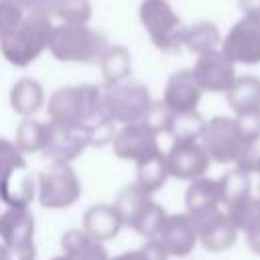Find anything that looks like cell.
<instances>
[{
	"instance_id": "6da1fadb",
	"label": "cell",
	"mask_w": 260,
	"mask_h": 260,
	"mask_svg": "<svg viewBox=\"0 0 260 260\" xmlns=\"http://www.w3.org/2000/svg\"><path fill=\"white\" fill-rule=\"evenodd\" d=\"M49 122L61 126L87 128L102 118V89L91 83L65 85L49 98Z\"/></svg>"
},
{
	"instance_id": "7a4b0ae2",
	"label": "cell",
	"mask_w": 260,
	"mask_h": 260,
	"mask_svg": "<svg viewBox=\"0 0 260 260\" xmlns=\"http://www.w3.org/2000/svg\"><path fill=\"white\" fill-rule=\"evenodd\" d=\"M53 22L49 14L26 12L22 22L0 39L2 57L14 67H28L49 47Z\"/></svg>"
},
{
	"instance_id": "3957f363",
	"label": "cell",
	"mask_w": 260,
	"mask_h": 260,
	"mask_svg": "<svg viewBox=\"0 0 260 260\" xmlns=\"http://www.w3.org/2000/svg\"><path fill=\"white\" fill-rule=\"evenodd\" d=\"M104 32L89 28L87 24H53L49 39V53L63 63H91L100 61L108 49Z\"/></svg>"
},
{
	"instance_id": "277c9868",
	"label": "cell",
	"mask_w": 260,
	"mask_h": 260,
	"mask_svg": "<svg viewBox=\"0 0 260 260\" xmlns=\"http://www.w3.org/2000/svg\"><path fill=\"white\" fill-rule=\"evenodd\" d=\"M152 104L150 91L138 81H122L102 89V114L114 124H138Z\"/></svg>"
},
{
	"instance_id": "5b68a950",
	"label": "cell",
	"mask_w": 260,
	"mask_h": 260,
	"mask_svg": "<svg viewBox=\"0 0 260 260\" xmlns=\"http://www.w3.org/2000/svg\"><path fill=\"white\" fill-rule=\"evenodd\" d=\"M140 22L150 41L162 51H175L183 45V22L169 0H142L138 8Z\"/></svg>"
},
{
	"instance_id": "8992f818",
	"label": "cell",
	"mask_w": 260,
	"mask_h": 260,
	"mask_svg": "<svg viewBox=\"0 0 260 260\" xmlns=\"http://www.w3.org/2000/svg\"><path fill=\"white\" fill-rule=\"evenodd\" d=\"M81 197V181L71 165H53L37 177V199L45 209H67Z\"/></svg>"
},
{
	"instance_id": "52a82bcc",
	"label": "cell",
	"mask_w": 260,
	"mask_h": 260,
	"mask_svg": "<svg viewBox=\"0 0 260 260\" xmlns=\"http://www.w3.org/2000/svg\"><path fill=\"white\" fill-rule=\"evenodd\" d=\"M199 142L203 144L209 160L217 165H230V162L236 165L240 150L244 146L238 126L230 116H215L207 120Z\"/></svg>"
},
{
	"instance_id": "ba28073f",
	"label": "cell",
	"mask_w": 260,
	"mask_h": 260,
	"mask_svg": "<svg viewBox=\"0 0 260 260\" xmlns=\"http://www.w3.org/2000/svg\"><path fill=\"white\" fill-rule=\"evenodd\" d=\"M219 51L236 65H258L260 63V18L242 16L232 24L225 37H221Z\"/></svg>"
},
{
	"instance_id": "9c48e42d",
	"label": "cell",
	"mask_w": 260,
	"mask_h": 260,
	"mask_svg": "<svg viewBox=\"0 0 260 260\" xmlns=\"http://www.w3.org/2000/svg\"><path fill=\"white\" fill-rule=\"evenodd\" d=\"M167 158V169L169 177L179 179V181H195L205 177L209 171V156L199 140H189V142H173L169 152H165Z\"/></svg>"
},
{
	"instance_id": "30bf717a",
	"label": "cell",
	"mask_w": 260,
	"mask_h": 260,
	"mask_svg": "<svg viewBox=\"0 0 260 260\" xmlns=\"http://www.w3.org/2000/svg\"><path fill=\"white\" fill-rule=\"evenodd\" d=\"M89 146L85 128L79 126H61L49 122V136L43 148V156L53 165H71L81 152Z\"/></svg>"
},
{
	"instance_id": "8fae6325",
	"label": "cell",
	"mask_w": 260,
	"mask_h": 260,
	"mask_svg": "<svg viewBox=\"0 0 260 260\" xmlns=\"http://www.w3.org/2000/svg\"><path fill=\"white\" fill-rule=\"evenodd\" d=\"M191 221L197 230L199 244L211 254L225 252L238 242V230L228 217L225 209H215V211L191 217Z\"/></svg>"
},
{
	"instance_id": "7c38bea8",
	"label": "cell",
	"mask_w": 260,
	"mask_h": 260,
	"mask_svg": "<svg viewBox=\"0 0 260 260\" xmlns=\"http://www.w3.org/2000/svg\"><path fill=\"white\" fill-rule=\"evenodd\" d=\"M191 71L201 91H211V93H225L238 77L236 65L221 51H213L197 57Z\"/></svg>"
},
{
	"instance_id": "4fadbf2b",
	"label": "cell",
	"mask_w": 260,
	"mask_h": 260,
	"mask_svg": "<svg viewBox=\"0 0 260 260\" xmlns=\"http://www.w3.org/2000/svg\"><path fill=\"white\" fill-rule=\"evenodd\" d=\"M112 150L122 160L140 162V160L160 152L158 136L152 134L150 130H146L142 124L120 126L116 130L114 140H112Z\"/></svg>"
},
{
	"instance_id": "5bb4252c",
	"label": "cell",
	"mask_w": 260,
	"mask_h": 260,
	"mask_svg": "<svg viewBox=\"0 0 260 260\" xmlns=\"http://www.w3.org/2000/svg\"><path fill=\"white\" fill-rule=\"evenodd\" d=\"M156 240L160 242V246L165 248V252L169 254V258H183L189 256L195 246L199 244L197 238V230L191 221V217L187 213H167Z\"/></svg>"
},
{
	"instance_id": "9a60e30c",
	"label": "cell",
	"mask_w": 260,
	"mask_h": 260,
	"mask_svg": "<svg viewBox=\"0 0 260 260\" xmlns=\"http://www.w3.org/2000/svg\"><path fill=\"white\" fill-rule=\"evenodd\" d=\"M37 199V177L26 162L10 167L0 173V203L10 209H28Z\"/></svg>"
},
{
	"instance_id": "2e32d148",
	"label": "cell",
	"mask_w": 260,
	"mask_h": 260,
	"mask_svg": "<svg viewBox=\"0 0 260 260\" xmlns=\"http://www.w3.org/2000/svg\"><path fill=\"white\" fill-rule=\"evenodd\" d=\"M201 87L197 85L193 71L191 69H177L165 85L162 91V104L173 112V114H185V112H195L199 102H201Z\"/></svg>"
},
{
	"instance_id": "e0dca14e",
	"label": "cell",
	"mask_w": 260,
	"mask_h": 260,
	"mask_svg": "<svg viewBox=\"0 0 260 260\" xmlns=\"http://www.w3.org/2000/svg\"><path fill=\"white\" fill-rule=\"evenodd\" d=\"M35 215L30 209L0 211V242L4 248H26L35 246Z\"/></svg>"
},
{
	"instance_id": "ac0fdd59",
	"label": "cell",
	"mask_w": 260,
	"mask_h": 260,
	"mask_svg": "<svg viewBox=\"0 0 260 260\" xmlns=\"http://www.w3.org/2000/svg\"><path fill=\"white\" fill-rule=\"evenodd\" d=\"M228 217L236 225L238 234H244L248 248L260 256V197H246L234 207L225 209Z\"/></svg>"
},
{
	"instance_id": "d6986e66",
	"label": "cell",
	"mask_w": 260,
	"mask_h": 260,
	"mask_svg": "<svg viewBox=\"0 0 260 260\" xmlns=\"http://www.w3.org/2000/svg\"><path fill=\"white\" fill-rule=\"evenodd\" d=\"M122 228H124V223H122L120 215L116 213L114 205H110V203H95V205L87 207L83 213V219H81V230L102 244L114 240Z\"/></svg>"
},
{
	"instance_id": "ffe728a7",
	"label": "cell",
	"mask_w": 260,
	"mask_h": 260,
	"mask_svg": "<svg viewBox=\"0 0 260 260\" xmlns=\"http://www.w3.org/2000/svg\"><path fill=\"white\" fill-rule=\"evenodd\" d=\"M185 209L189 217H197V215H203L215 209H223L217 179L201 177V179L191 181L185 191Z\"/></svg>"
},
{
	"instance_id": "44dd1931",
	"label": "cell",
	"mask_w": 260,
	"mask_h": 260,
	"mask_svg": "<svg viewBox=\"0 0 260 260\" xmlns=\"http://www.w3.org/2000/svg\"><path fill=\"white\" fill-rule=\"evenodd\" d=\"M61 252L67 260H110L106 244L93 240L81 228L67 230L61 236Z\"/></svg>"
},
{
	"instance_id": "7402d4cb",
	"label": "cell",
	"mask_w": 260,
	"mask_h": 260,
	"mask_svg": "<svg viewBox=\"0 0 260 260\" xmlns=\"http://www.w3.org/2000/svg\"><path fill=\"white\" fill-rule=\"evenodd\" d=\"M45 102V89L43 85L32 77L18 79L10 89V108L24 118H32Z\"/></svg>"
},
{
	"instance_id": "603a6c76",
	"label": "cell",
	"mask_w": 260,
	"mask_h": 260,
	"mask_svg": "<svg viewBox=\"0 0 260 260\" xmlns=\"http://www.w3.org/2000/svg\"><path fill=\"white\" fill-rule=\"evenodd\" d=\"M228 106L234 114L260 110V77L256 75H240L225 91Z\"/></svg>"
},
{
	"instance_id": "cb8c5ba5",
	"label": "cell",
	"mask_w": 260,
	"mask_h": 260,
	"mask_svg": "<svg viewBox=\"0 0 260 260\" xmlns=\"http://www.w3.org/2000/svg\"><path fill=\"white\" fill-rule=\"evenodd\" d=\"M183 45L191 53H195L197 57L213 53V51H219L221 35H219L217 24L211 22V20H199V22H195L191 26H185Z\"/></svg>"
},
{
	"instance_id": "d4e9b609",
	"label": "cell",
	"mask_w": 260,
	"mask_h": 260,
	"mask_svg": "<svg viewBox=\"0 0 260 260\" xmlns=\"http://www.w3.org/2000/svg\"><path fill=\"white\" fill-rule=\"evenodd\" d=\"M100 67L106 85L122 83L132 73V57L124 45H108L104 55L100 57Z\"/></svg>"
},
{
	"instance_id": "484cf974",
	"label": "cell",
	"mask_w": 260,
	"mask_h": 260,
	"mask_svg": "<svg viewBox=\"0 0 260 260\" xmlns=\"http://www.w3.org/2000/svg\"><path fill=\"white\" fill-rule=\"evenodd\" d=\"M167 179H169V169H167V158H165L162 150L136 162V181L134 183L144 193L152 195V193L160 191L165 187Z\"/></svg>"
},
{
	"instance_id": "4316f807",
	"label": "cell",
	"mask_w": 260,
	"mask_h": 260,
	"mask_svg": "<svg viewBox=\"0 0 260 260\" xmlns=\"http://www.w3.org/2000/svg\"><path fill=\"white\" fill-rule=\"evenodd\" d=\"M217 185H219V197H221V207L223 209H230L236 203H240V201H244L246 197L252 195L250 175H246L244 171H240L236 167L232 171L223 173L217 179Z\"/></svg>"
},
{
	"instance_id": "83f0119b",
	"label": "cell",
	"mask_w": 260,
	"mask_h": 260,
	"mask_svg": "<svg viewBox=\"0 0 260 260\" xmlns=\"http://www.w3.org/2000/svg\"><path fill=\"white\" fill-rule=\"evenodd\" d=\"M49 136V122H41L35 118H24L16 126L14 144L22 154L30 152H43Z\"/></svg>"
},
{
	"instance_id": "f1b7e54d",
	"label": "cell",
	"mask_w": 260,
	"mask_h": 260,
	"mask_svg": "<svg viewBox=\"0 0 260 260\" xmlns=\"http://www.w3.org/2000/svg\"><path fill=\"white\" fill-rule=\"evenodd\" d=\"M150 199H152V195L144 193L136 183H130V185H124V187L116 193L112 205H114L116 213L120 215L122 223H124V225H130L132 219L142 211V207H144Z\"/></svg>"
},
{
	"instance_id": "f546056e",
	"label": "cell",
	"mask_w": 260,
	"mask_h": 260,
	"mask_svg": "<svg viewBox=\"0 0 260 260\" xmlns=\"http://www.w3.org/2000/svg\"><path fill=\"white\" fill-rule=\"evenodd\" d=\"M205 122L207 120H203V116L197 110L195 112H185V114H173L169 136L173 138V142L201 140L203 130H205Z\"/></svg>"
},
{
	"instance_id": "4dcf8cb0",
	"label": "cell",
	"mask_w": 260,
	"mask_h": 260,
	"mask_svg": "<svg viewBox=\"0 0 260 260\" xmlns=\"http://www.w3.org/2000/svg\"><path fill=\"white\" fill-rule=\"evenodd\" d=\"M165 217H167V211L162 209V205H158L154 199H150L142 207V211L132 219V223L128 228L134 230L144 240H150V238H156V234H158Z\"/></svg>"
},
{
	"instance_id": "1f68e13d",
	"label": "cell",
	"mask_w": 260,
	"mask_h": 260,
	"mask_svg": "<svg viewBox=\"0 0 260 260\" xmlns=\"http://www.w3.org/2000/svg\"><path fill=\"white\" fill-rule=\"evenodd\" d=\"M53 14L59 16L65 24H87L91 18L89 0H57Z\"/></svg>"
},
{
	"instance_id": "d6a6232c",
	"label": "cell",
	"mask_w": 260,
	"mask_h": 260,
	"mask_svg": "<svg viewBox=\"0 0 260 260\" xmlns=\"http://www.w3.org/2000/svg\"><path fill=\"white\" fill-rule=\"evenodd\" d=\"M171 120H173V112L162 104V100H152V104L148 106L146 114L138 124H142L146 130L158 136V134H169Z\"/></svg>"
},
{
	"instance_id": "836d02e7",
	"label": "cell",
	"mask_w": 260,
	"mask_h": 260,
	"mask_svg": "<svg viewBox=\"0 0 260 260\" xmlns=\"http://www.w3.org/2000/svg\"><path fill=\"white\" fill-rule=\"evenodd\" d=\"M110 260H169V254L165 252V248L156 238H150L144 240V244L134 250H126L116 256H110Z\"/></svg>"
},
{
	"instance_id": "e575fe53",
	"label": "cell",
	"mask_w": 260,
	"mask_h": 260,
	"mask_svg": "<svg viewBox=\"0 0 260 260\" xmlns=\"http://www.w3.org/2000/svg\"><path fill=\"white\" fill-rule=\"evenodd\" d=\"M236 169L244 171L250 177L258 175V171H260V136L244 142V146L240 150V156L236 160Z\"/></svg>"
},
{
	"instance_id": "d590c367",
	"label": "cell",
	"mask_w": 260,
	"mask_h": 260,
	"mask_svg": "<svg viewBox=\"0 0 260 260\" xmlns=\"http://www.w3.org/2000/svg\"><path fill=\"white\" fill-rule=\"evenodd\" d=\"M22 18H24V10L20 6L8 0H0V39L10 30H14L22 22Z\"/></svg>"
},
{
	"instance_id": "8d00e7d4",
	"label": "cell",
	"mask_w": 260,
	"mask_h": 260,
	"mask_svg": "<svg viewBox=\"0 0 260 260\" xmlns=\"http://www.w3.org/2000/svg\"><path fill=\"white\" fill-rule=\"evenodd\" d=\"M234 122H236L238 132H240V136H242L244 142L260 136V110L236 114L234 116Z\"/></svg>"
},
{
	"instance_id": "74e56055",
	"label": "cell",
	"mask_w": 260,
	"mask_h": 260,
	"mask_svg": "<svg viewBox=\"0 0 260 260\" xmlns=\"http://www.w3.org/2000/svg\"><path fill=\"white\" fill-rule=\"evenodd\" d=\"M26 162L24 160V154L16 148L14 140H8L4 136H0V173L10 169V167H16V165H22Z\"/></svg>"
},
{
	"instance_id": "f35d334b",
	"label": "cell",
	"mask_w": 260,
	"mask_h": 260,
	"mask_svg": "<svg viewBox=\"0 0 260 260\" xmlns=\"http://www.w3.org/2000/svg\"><path fill=\"white\" fill-rule=\"evenodd\" d=\"M8 2H14L24 12H41V14L53 16V8L57 0H8Z\"/></svg>"
},
{
	"instance_id": "ab89813d",
	"label": "cell",
	"mask_w": 260,
	"mask_h": 260,
	"mask_svg": "<svg viewBox=\"0 0 260 260\" xmlns=\"http://www.w3.org/2000/svg\"><path fill=\"white\" fill-rule=\"evenodd\" d=\"M4 260H37V248L26 246V248H6Z\"/></svg>"
},
{
	"instance_id": "60d3db41",
	"label": "cell",
	"mask_w": 260,
	"mask_h": 260,
	"mask_svg": "<svg viewBox=\"0 0 260 260\" xmlns=\"http://www.w3.org/2000/svg\"><path fill=\"white\" fill-rule=\"evenodd\" d=\"M240 10L244 12V16L260 18V0H240Z\"/></svg>"
},
{
	"instance_id": "b9f144b4",
	"label": "cell",
	"mask_w": 260,
	"mask_h": 260,
	"mask_svg": "<svg viewBox=\"0 0 260 260\" xmlns=\"http://www.w3.org/2000/svg\"><path fill=\"white\" fill-rule=\"evenodd\" d=\"M4 254H6V248H4V244L0 242V260H4Z\"/></svg>"
},
{
	"instance_id": "7bdbcfd3",
	"label": "cell",
	"mask_w": 260,
	"mask_h": 260,
	"mask_svg": "<svg viewBox=\"0 0 260 260\" xmlns=\"http://www.w3.org/2000/svg\"><path fill=\"white\" fill-rule=\"evenodd\" d=\"M51 260H67V258H65V256H63V254H59V256H53V258H51Z\"/></svg>"
},
{
	"instance_id": "ee69618b",
	"label": "cell",
	"mask_w": 260,
	"mask_h": 260,
	"mask_svg": "<svg viewBox=\"0 0 260 260\" xmlns=\"http://www.w3.org/2000/svg\"><path fill=\"white\" fill-rule=\"evenodd\" d=\"M258 177H260V171H258ZM258 197H260V195H258Z\"/></svg>"
}]
</instances>
